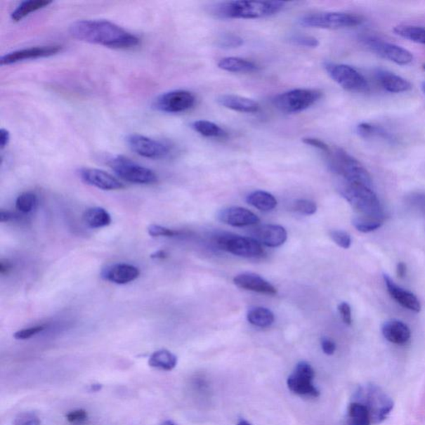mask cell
Here are the masks:
<instances>
[{"label": "cell", "instance_id": "5bb4252c", "mask_svg": "<svg viewBox=\"0 0 425 425\" xmlns=\"http://www.w3.org/2000/svg\"><path fill=\"white\" fill-rule=\"evenodd\" d=\"M195 96L186 90L168 91L155 99L154 107L164 113H182L193 108Z\"/></svg>", "mask_w": 425, "mask_h": 425}, {"label": "cell", "instance_id": "836d02e7", "mask_svg": "<svg viewBox=\"0 0 425 425\" xmlns=\"http://www.w3.org/2000/svg\"><path fill=\"white\" fill-rule=\"evenodd\" d=\"M356 131H358L360 137L365 139L377 137V138H382L386 140H395L394 136L391 135L390 132L386 131L381 126L369 124V123H362V124H360L356 128Z\"/></svg>", "mask_w": 425, "mask_h": 425}, {"label": "cell", "instance_id": "db71d44e", "mask_svg": "<svg viewBox=\"0 0 425 425\" xmlns=\"http://www.w3.org/2000/svg\"><path fill=\"white\" fill-rule=\"evenodd\" d=\"M103 386L100 385V384H94V385H91L90 386V391L93 392H98L102 390Z\"/></svg>", "mask_w": 425, "mask_h": 425}, {"label": "cell", "instance_id": "4fadbf2b", "mask_svg": "<svg viewBox=\"0 0 425 425\" xmlns=\"http://www.w3.org/2000/svg\"><path fill=\"white\" fill-rule=\"evenodd\" d=\"M315 371L312 365L301 362L296 365L294 372L287 378V385L289 389L296 395L317 398L320 392L314 386Z\"/></svg>", "mask_w": 425, "mask_h": 425}, {"label": "cell", "instance_id": "681fc988", "mask_svg": "<svg viewBox=\"0 0 425 425\" xmlns=\"http://www.w3.org/2000/svg\"><path fill=\"white\" fill-rule=\"evenodd\" d=\"M396 273L399 277L404 278L406 276V273H407L406 264L402 262L397 264Z\"/></svg>", "mask_w": 425, "mask_h": 425}, {"label": "cell", "instance_id": "7402d4cb", "mask_svg": "<svg viewBox=\"0 0 425 425\" xmlns=\"http://www.w3.org/2000/svg\"><path fill=\"white\" fill-rule=\"evenodd\" d=\"M376 79L381 88L391 93H406L412 89V85L404 77L395 74V73L384 70H378L376 73Z\"/></svg>", "mask_w": 425, "mask_h": 425}, {"label": "cell", "instance_id": "52a82bcc", "mask_svg": "<svg viewBox=\"0 0 425 425\" xmlns=\"http://www.w3.org/2000/svg\"><path fill=\"white\" fill-rule=\"evenodd\" d=\"M364 18L355 13L344 12H322L310 13L301 17L299 24L306 27L340 30L362 24Z\"/></svg>", "mask_w": 425, "mask_h": 425}, {"label": "cell", "instance_id": "ab89813d", "mask_svg": "<svg viewBox=\"0 0 425 425\" xmlns=\"http://www.w3.org/2000/svg\"><path fill=\"white\" fill-rule=\"evenodd\" d=\"M331 237L335 243L344 249H348L351 245V237L348 233L344 230H332Z\"/></svg>", "mask_w": 425, "mask_h": 425}, {"label": "cell", "instance_id": "ee69618b", "mask_svg": "<svg viewBox=\"0 0 425 425\" xmlns=\"http://www.w3.org/2000/svg\"><path fill=\"white\" fill-rule=\"evenodd\" d=\"M148 234L152 237H174L180 233L161 225H152L148 228Z\"/></svg>", "mask_w": 425, "mask_h": 425}, {"label": "cell", "instance_id": "d6986e66", "mask_svg": "<svg viewBox=\"0 0 425 425\" xmlns=\"http://www.w3.org/2000/svg\"><path fill=\"white\" fill-rule=\"evenodd\" d=\"M254 239L260 244L277 248L285 243L287 233L285 228L275 225H260L253 230Z\"/></svg>", "mask_w": 425, "mask_h": 425}, {"label": "cell", "instance_id": "7a4b0ae2", "mask_svg": "<svg viewBox=\"0 0 425 425\" xmlns=\"http://www.w3.org/2000/svg\"><path fill=\"white\" fill-rule=\"evenodd\" d=\"M282 1H230L216 4L214 15L230 20H255L277 15L285 8Z\"/></svg>", "mask_w": 425, "mask_h": 425}, {"label": "cell", "instance_id": "7dc6e473", "mask_svg": "<svg viewBox=\"0 0 425 425\" xmlns=\"http://www.w3.org/2000/svg\"><path fill=\"white\" fill-rule=\"evenodd\" d=\"M321 345L323 353L326 355H332L335 353L336 349L335 342L329 339V338H323Z\"/></svg>", "mask_w": 425, "mask_h": 425}, {"label": "cell", "instance_id": "9a60e30c", "mask_svg": "<svg viewBox=\"0 0 425 425\" xmlns=\"http://www.w3.org/2000/svg\"><path fill=\"white\" fill-rule=\"evenodd\" d=\"M61 51L62 46L59 45L37 46V47L17 50V51L4 55L0 58V64L11 65V64L30 60V59L51 57Z\"/></svg>", "mask_w": 425, "mask_h": 425}, {"label": "cell", "instance_id": "d590c367", "mask_svg": "<svg viewBox=\"0 0 425 425\" xmlns=\"http://www.w3.org/2000/svg\"><path fill=\"white\" fill-rule=\"evenodd\" d=\"M37 203H38L37 195L32 192H25L18 196L15 205L18 211L27 214L33 211Z\"/></svg>", "mask_w": 425, "mask_h": 425}, {"label": "cell", "instance_id": "d6a6232c", "mask_svg": "<svg viewBox=\"0 0 425 425\" xmlns=\"http://www.w3.org/2000/svg\"><path fill=\"white\" fill-rule=\"evenodd\" d=\"M395 34L411 42L425 45V27L413 25L395 27Z\"/></svg>", "mask_w": 425, "mask_h": 425}, {"label": "cell", "instance_id": "1f68e13d", "mask_svg": "<svg viewBox=\"0 0 425 425\" xmlns=\"http://www.w3.org/2000/svg\"><path fill=\"white\" fill-rule=\"evenodd\" d=\"M192 128L201 136L209 138H225L227 132L212 122L200 120L192 123Z\"/></svg>", "mask_w": 425, "mask_h": 425}, {"label": "cell", "instance_id": "ba28073f", "mask_svg": "<svg viewBox=\"0 0 425 425\" xmlns=\"http://www.w3.org/2000/svg\"><path fill=\"white\" fill-rule=\"evenodd\" d=\"M109 166L117 175L127 182L137 185H152L157 183V174L122 155H117L109 159Z\"/></svg>", "mask_w": 425, "mask_h": 425}, {"label": "cell", "instance_id": "f35d334b", "mask_svg": "<svg viewBox=\"0 0 425 425\" xmlns=\"http://www.w3.org/2000/svg\"><path fill=\"white\" fill-rule=\"evenodd\" d=\"M290 42L295 45L300 46L304 48H318L319 46V40L314 38L313 36L308 35H294L291 37Z\"/></svg>", "mask_w": 425, "mask_h": 425}, {"label": "cell", "instance_id": "816d5d0a", "mask_svg": "<svg viewBox=\"0 0 425 425\" xmlns=\"http://www.w3.org/2000/svg\"><path fill=\"white\" fill-rule=\"evenodd\" d=\"M11 267L12 266L11 263H8L7 261H1V263H0V273H1V274L6 273L9 270H11Z\"/></svg>", "mask_w": 425, "mask_h": 425}, {"label": "cell", "instance_id": "5b68a950", "mask_svg": "<svg viewBox=\"0 0 425 425\" xmlns=\"http://www.w3.org/2000/svg\"><path fill=\"white\" fill-rule=\"evenodd\" d=\"M355 399L367 409L373 424L385 421L395 406L391 397L373 383L360 386Z\"/></svg>", "mask_w": 425, "mask_h": 425}, {"label": "cell", "instance_id": "ac0fdd59", "mask_svg": "<svg viewBox=\"0 0 425 425\" xmlns=\"http://www.w3.org/2000/svg\"><path fill=\"white\" fill-rule=\"evenodd\" d=\"M218 219L233 227H245L257 225L259 218L250 210L241 207H230L221 210Z\"/></svg>", "mask_w": 425, "mask_h": 425}, {"label": "cell", "instance_id": "f5cc1de1", "mask_svg": "<svg viewBox=\"0 0 425 425\" xmlns=\"http://www.w3.org/2000/svg\"><path fill=\"white\" fill-rule=\"evenodd\" d=\"M417 201H419V204H421L422 207H425V194L419 195L415 197Z\"/></svg>", "mask_w": 425, "mask_h": 425}, {"label": "cell", "instance_id": "484cf974", "mask_svg": "<svg viewBox=\"0 0 425 425\" xmlns=\"http://www.w3.org/2000/svg\"><path fill=\"white\" fill-rule=\"evenodd\" d=\"M178 362L177 356L168 350H159L150 356L148 364L150 367L162 370V371H172Z\"/></svg>", "mask_w": 425, "mask_h": 425}, {"label": "cell", "instance_id": "f907efd6", "mask_svg": "<svg viewBox=\"0 0 425 425\" xmlns=\"http://www.w3.org/2000/svg\"><path fill=\"white\" fill-rule=\"evenodd\" d=\"M13 218L15 216H13L11 212L4 211V210H1V212H0V221L2 223L11 221Z\"/></svg>", "mask_w": 425, "mask_h": 425}, {"label": "cell", "instance_id": "3957f363", "mask_svg": "<svg viewBox=\"0 0 425 425\" xmlns=\"http://www.w3.org/2000/svg\"><path fill=\"white\" fill-rule=\"evenodd\" d=\"M339 192L359 216L384 218L380 200L372 186L342 181Z\"/></svg>", "mask_w": 425, "mask_h": 425}, {"label": "cell", "instance_id": "8d00e7d4", "mask_svg": "<svg viewBox=\"0 0 425 425\" xmlns=\"http://www.w3.org/2000/svg\"><path fill=\"white\" fill-rule=\"evenodd\" d=\"M243 44V39L240 38V36L231 34L222 35L217 43L219 48L226 49L240 48Z\"/></svg>", "mask_w": 425, "mask_h": 425}, {"label": "cell", "instance_id": "74e56055", "mask_svg": "<svg viewBox=\"0 0 425 425\" xmlns=\"http://www.w3.org/2000/svg\"><path fill=\"white\" fill-rule=\"evenodd\" d=\"M292 208L295 211L304 214V216H312L318 210L317 204L313 201L308 200H296Z\"/></svg>", "mask_w": 425, "mask_h": 425}, {"label": "cell", "instance_id": "bcb514c9", "mask_svg": "<svg viewBox=\"0 0 425 425\" xmlns=\"http://www.w3.org/2000/svg\"><path fill=\"white\" fill-rule=\"evenodd\" d=\"M338 310L341 315L342 321L347 326H351L353 323V316H351V308L347 303H341L338 306Z\"/></svg>", "mask_w": 425, "mask_h": 425}, {"label": "cell", "instance_id": "6f0895ef", "mask_svg": "<svg viewBox=\"0 0 425 425\" xmlns=\"http://www.w3.org/2000/svg\"><path fill=\"white\" fill-rule=\"evenodd\" d=\"M159 425H176L175 423H174L172 421V420H166V421H164L163 423H162Z\"/></svg>", "mask_w": 425, "mask_h": 425}, {"label": "cell", "instance_id": "e575fe53", "mask_svg": "<svg viewBox=\"0 0 425 425\" xmlns=\"http://www.w3.org/2000/svg\"><path fill=\"white\" fill-rule=\"evenodd\" d=\"M384 223V218L358 216L353 218V225L359 232L367 234L376 231Z\"/></svg>", "mask_w": 425, "mask_h": 425}, {"label": "cell", "instance_id": "9f6ffc18", "mask_svg": "<svg viewBox=\"0 0 425 425\" xmlns=\"http://www.w3.org/2000/svg\"><path fill=\"white\" fill-rule=\"evenodd\" d=\"M237 425H252L249 422L247 421L245 419H240V422L237 423Z\"/></svg>", "mask_w": 425, "mask_h": 425}, {"label": "cell", "instance_id": "6da1fadb", "mask_svg": "<svg viewBox=\"0 0 425 425\" xmlns=\"http://www.w3.org/2000/svg\"><path fill=\"white\" fill-rule=\"evenodd\" d=\"M70 33L72 38L82 42L111 48H131L140 44V39L136 35L107 20L76 21L71 25Z\"/></svg>", "mask_w": 425, "mask_h": 425}, {"label": "cell", "instance_id": "e0dca14e", "mask_svg": "<svg viewBox=\"0 0 425 425\" xmlns=\"http://www.w3.org/2000/svg\"><path fill=\"white\" fill-rule=\"evenodd\" d=\"M140 274L139 268L134 265L115 263L105 268L100 273V277L105 281L123 285L136 280Z\"/></svg>", "mask_w": 425, "mask_h": 425}, {"label": "cell", "instance_id": "4dcf8cb0", "mask_svg": "<svg viewBox=\"0 0 425 425\" xmlns=\"http://www.w3.org/2000/svg\"><path fill=\"white\" fill-rule=\"evenodd\" d=\"M250 324L258 327H268L274 322V314L270 310L262 307L251 308L247 315Z\"/></svg>", "mask_w": 425, "mask_h": 425}, {"label": "cell", "instance_id": "11a10c76", "mask_svg": "<svg viewBox=\"0 0 425 425\" xmlns=\"http://www.w3.org/2000/svg\"><path fill=\"white\" fill-rule=\"evenodd\" d=\"M153 258H157V259H162V258H166V254H164V252H163V251H159V252H157V254H155L153 255Z\"/></svg>", "mask_w": 425, "mask_h": 425}, {"label": "cell", "instance_id": "44dd1931", "mask_svg": "<svg viewBox=\"0 0 425 425\" xmlns=\"http://www.w3.org/2000/svg\"><path fill=\"white\" fill-rule=\"evenodd\" d=\"M235 285L240 289L259 292V294L275 295L276 287L264 278L254 273H242L235 277Z\"/></svg>", "mask_w": 425, "mask_h": 425}, {"label": "cell", "instance_id": "cb8c5ba5", "mask_svg": "<svg viewBox=\"0 0 425 425\" xmlns=\"http://www.w3.org/2000/svg\"><path fill=\"white\" fill-rule=\"evenodd\" d=\"M221 106L242 113H256L260 110V105L253 99L237 95H221L217 98Z\"/></svg>", "mask_w": 425, "mask_h": 425}, {"label": "cell", "instance_id": "9c48e42d", "mask_svg": "<svg viewBox=\"0 0 425 425\" xmlns=\"http://www.w3.org/2000/svg\"><path fill=\"white\" fill-rule=\"evenodd\" d=\"M324 67L331 79L342 89L355 93H367L369 91L368 81L355 67L334 63H327Z\"/></svg>", "mask_w": 425, "mask_h": 425}, {"label": "cell", "instance_id": "f6af8a7d", "mask_svg": "<svg viewBox=\"0 0 425 425\" xmlns=\"http://www.w3.org/2000/svg\"><path fill=\"white\" fill-rule=\"evenodd\" d=\"M303 141L306 145L313 146V148H317L327 155L331 152L332 150L329 148V145L321 140L307 137V138H303Z\"/></svg>", "mask_w": 425, "mask_h": 425}, {"label": "cell", "instance_id": "8fae6325", "mask_svg": "<svg viewBox=\"0 0 425 425\" xmlns=\"http://www.w3.org/2000/svg\"><path fill=\"white\" fill-rule=\"evenodd\" d=\"M218 249L244 258L260 257L264 254L261 244L254 237L223 235L216 237Z\"/></svg>", "mask_w": 425, "mask_h": 425}, {"label": "cell", "instance_id": "4316f807", "mask_svg": "<svg viewBox=\"0 0 425 425\" xmlns=\"http://www.w3.org/2000/svg\"><path fill=\"white\" fill-rule=\"evenodd\" d=\"M247 202L261 211L268 212L276 208L277 201L266 191L257 190L247 196Z\"/></svg>", "mask_w": 425, "mask_h": 425}, {"label": "cell", "instance_id": "60d3db41", "mask_svg": "<svg viewBox=\"0 0 425 425\" xmlns=\"http://www.w3.org/2000/svg\"><path fill=\"white\" fill-rule=\"evenodd\" d=\"M13 425H40V419L34 413L25 412L18 414L13 419Z\"/></svg>", "mask_w": 425, "mask_h": 425}, {"label": "cell", "instance_id": "d4e9b609", "mask_svg": "<svg viewBox=\"0 0 425 425\" xmlns=\"http://www.w3.org/2000/svg\"><path fill=\"white\" fill-rule=\"evenodd\" d=\"M218 67L223 71L234 73H249L259 70L257 64L247 60V59L236 57L221 59L218 63Z\"/></svg>", "mask_w": 425, "mask_h": 425}, {"label": "cell", "instance_id": "b9f144b4", "mask_svg": "<svg viewBox=\"0 0 425 425\" xmlns=\"http://www.w3.org/2000/svg\"><path fill=\"white\" fill-rule=\"evenodd\" d=\"M88 412L84 409H79L70 411L66 415V419L68 422L74 425L84 424L88 420Z\"/></svg>", "mask_w": 425, "mask_h": 425}, {"label": "cell", "instance_id": "ffe728a7", "mask_svg": "<svg viewBox=\"0 0 425 425\" xmlns=\"http://www.w3.org/2000/svg\"><path fill=\"white\" fill-rule=\"evenodd\" d=\"M383 277L388 292H389L392 299H394L402 307L411 310V312L417 313L420 312L421 304H420L417 296L397 285L387 274H384Z\"/></svg>", "mask_w": 425, "mask_h": 425}, {"label": "cell", "instance_id": "c3c4849f", "mask_svg": "<svg viewBox=\"0 0 425 425\" xmlns=\"http://www.w3.org/2000/svg\"><path fill=\"white\" fill-rule=\"evenodd\" d=\"M9 140H11V133L6 129L0 130V146L3 150L6 146L8 145Z\"/></svg>", "mask_w": 425, "mask_h": 425}, {"label": "cell", "instance_id": "680465c9", "mask_svg": "<svg viewBox=\"0 0 425 425\" xmlns=\"http://www.w3.org/2000/svg\"><path fill=\"white\" fill-rule=\"evenodd\" d=\"M422 90H423L424 93H425V81L423 82Z\"/></svg>", "mask_w": 425, "mask_h": 425}, {"label": "cell", "instance_id": "30bf717a", "mask_svg": "<svg viewBox=\"0 0 425 425\" xmlns=\"http://www.w3.org/2000/svg\"><path fill=\"white\" fill-rule=\"evenodd\" d=\"M360 41L370 51L398 65H409L414 60V55L409 50L377 37L365 35L360 38Z\"/></svg>", "mask_w": 425, "mask_h": 425}, {"label": "cell", "instance_id": "f546056e", "mask_svg": "<svg viewBox=\"0 0 425 425\" xmlns=\"http://www.w3.org/2000/svg\"><path fill=\"white\" fill-rule=\"evenodd\" d=\"M52 3V1H48V0H29V1L22 2L15 11L11 13L12 20L15 22L20 21L22 18L30 15L31 13L47 7Z\"/></svg>", "mask_w": 425, "mask_h": 425}, {"label": "cell", "instance_id": "277c9868", "mask_svg": "<svg viewBox=\"0 0 425 425\" xmlns=\"http://www.w3.org/2000/svg\"><path fill=\"white\" fill-rule=\"evenodd\" d=\"M327 155L329 167L344 181L372 186V177L367 169L345 150L336 148Z\"/></svg>", "mask_w": 425, "mask_h": 425}, {"label": "cell", "instance_id": "2e32d148", "mask_svg": "<svg viewBox=\"0 0 425 425\" xmlns=\"http://www.w3.org/2000/svg\"><path fill=\"white\" fill-rule=\"evenodd\" d=\"M79 176L86 184L103 190H117L125 188V185L117 178L98 169L84 168L79 171Z\"/></svg>", "mask_w": 425, "mask_h": 425}, {"label": "cell", "instance_id": "7c38bea8", "mask_svg": "<svg viewBox=\"0 0 425 425\" xmlns=\"http://www.w3.org/2000/svg\"><path fill=\"white\" fill-rule=\"evenodd\" d=\"M127 145L140 157L152 159H164L171 154L172 145L164 140H158L139 134L127 136Z\"/></svg>", "mask_w": 425, "mask_h": 425}, {"label": "cell", "instance_id": "603a6c76", "mask_svg": "<svg viewBox=\"0 0 425 425\" xmlns=\"http://www.w3.org/2000/svg\"><path fill=\"white\" fill-rule=\"evenodd\" d=\"M381 332L388 341L396 345L407 344L411 337L410 327L399 320H391L384 323Z\"/></svg>", "mask_w": 425, "mask_h": 425}, {"label": "cell", "instance_id": "83f0119b", "mask_svg": "<svg viewBox=\"0 0 425 425\" xmlns=\"http://www.w3.org/2000/svg\"><path fill=\"white\" fill-rule=\"evenodd\" d=\"M84 221L91 228L107 227L112 223V218L106 209L100 207L90 208L84 214Z\"/></svg>", "mask_w": 425, "mask_h": 425}, {"label": "cell", "instance_id": "f1b7e54d", "mask_svg": "<svg viewBox=\"0 0 425 425\" xmlns=\"http://www.w3.org/2000/svg\"><path fill=\"white\" fill-rule=\"evenodd\" d=\"M372 423L371 415L362 404L354 401L349 405L347 425H371Z\"/></svg>", "mask_w": 425, "mask_h": 425}, {"label": "cell", "instance_id": "8992f818", "mask_svg": "<svg viewBox=\"0 0 425 425\" xmlns=\"http://www.w3.org/2000/svg\"><path fill=\"white\" fill-rule=\"evenodd\" d=\"M322 91L316 89H298L275 96L272 102L280 112L295 114L306 111L321 99Z\"/></svg>", "mask_w": 425, "mask_h": 425}, {"label": "cell", "instance_id": "7bdbcfd3", "mask_svg": "<svg viewBox=\"0 0 425 425\" xmlns=\"http://www.w3.org/2000/svg\"><path fill=\"white\" fill-rule=\"evenodd\" d=\"M45 330V327L44 326H37L30 328L22 329V330L18 331L15 333L13 337L15 338L16 340H27L30 339V338L39 334L40 332H42Z\"/></svg>", "mask_w": 425, "mask_h": 425}]
</instances>
